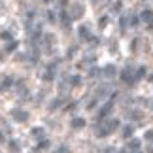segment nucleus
<instances>
[{
  "label": "nucleus",
  "mask_w": 153,
  "mask_h": 153,
  "mask_svg": "<svg viewBox=\"0 0 153 153\" xmlns=\"http://www.w3.org/2000/svg\"><path fill=\"white\" fill-rule=\"evenodd\" d=\"M142 19H144L146 23H151V25H153V13H151V11H148V10H146L144 13H142Z\"/></svg>",
  "instance_id": "nucleus-1"
}]
</instances>
